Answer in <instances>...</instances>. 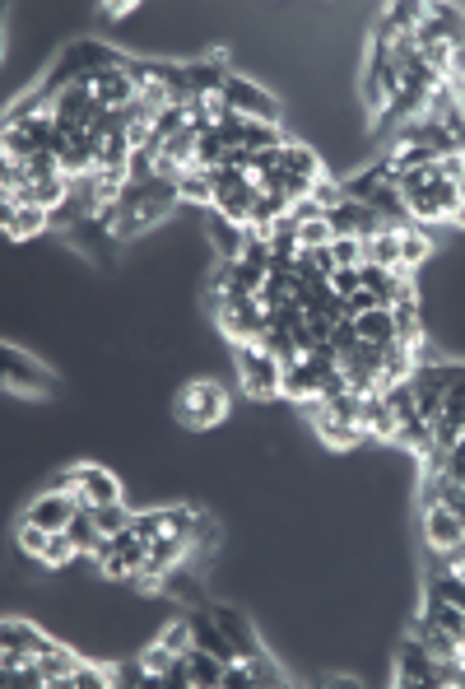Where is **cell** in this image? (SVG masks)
<instances>
[{
	"mask_svg": "<svg viewBox=\"0 0 465 689\" xmlns=\"http://www.w3.org/2000/svg\"><path fill=\"white\" fill-rule=\"evenodd\" d=\"M326 289H331L335 298H349V294H359L363 289V280H359V271H335L331 280H326Z\"/></svg>",
	"mask_w": 465,
	"mask_h": 689,
	"instance_id": "41",
	"label": "cell"
},
{
	"mask_svg": "<svg viewBox=\"0 0 465 689\" xmlns=\"http://www.w3.org/2000/svg\"><path fill=\"white\" fill-rule=\"evenodd\" d=\"M66 531H70V541H75V550H80V559H84V554H93V559L103 554L107 531H98V522H93V508H84V503H80V513L70 517Z\"/></svg>",
	"mask_w": 465,
	"mask_h": 689,
	"instance_id": "18",
	"label": "cell"
},
{
	"mask_svg": "<svg viewBox=\"0 0 465 689\" xmlns=\"http://www.w3.org/2000/svg\"><path fill=\"white\" fill-rule=\"evenodd\" d=\"M177 191H182V201H196L210 210L214 205V173H200V168H191V173L177 177Z\"/></svg>",
	"mask_w": 465,
	"mask_h": 689,
	"instance_id": "26",
	"label": "cell"
},
{
	"mask_svg": "<svg viewBox=\"0 0 465 689\" xmlns=\"http://www.w3.org/2000/svg\"><path fill=\"white\" fill-rule=\"evenodd\" d=\"M354 331L368 345H386V340H396V317H391V308H372L363 317H354Z\"/></svg>",
	"mask_w": 465,
	"mask_h": 689,
	"instance_id": "22",
	"label": "cell"
},
{
	"mask_svg": "<svg viewBox=\"0 0 465 689\" xmlns=\"http://www.w3.org/2000/svg\"><path fill=\"white\" fill-rule=\"evenodd\" d=\"M233 368H238L242 392L252 396V401H270V396L284 392V364H279L275 354L261 350L256 340H247V345L233 350Z\"/></svg>",
	"mask_w": 465,
	"mask_h": 689,
	"instance_id": "2",
	"label": "cell"
},
{
	"mask_svg": "<svg viewBox=\"0 0 465 689\" xmlns=\"http://www.w3.org/2000/svg\"><path fill=\"white\" fill-rule=\"evenodd\" d=\"M307 410H312V429H317L321 447L326 452H354V447L368 443V433H363V424H345V419H331V415H321L317 401H307Z\"/></svg>",
	"mask_w": 465,
	"mask_h": 689,
	"instance_id": "9",
	"label": "cell"
},
{
	"mask_svg": "<svg viewBox=\"0 0 465 689\" xmlns=\"http://www.w3.org/2000/svg\"><path fill=\"white\" fill-rule=\"evenodd\" d=\"M205 224H210V247L219 252V261H238L242 247H247V224H233V219L224 215H205Z\"/></svg>",
	"mask_w": 465,
	"mask_h": 689,
	"instance_id": "15",
	"label": "cell"
},
{
	"mask_svg": "<svg viewBox=\"0 0 465 689\" xmlns=\"http://www.w3.org/2000/svg\"><path fill=\"white\" fill-rule=\"evenodd\" d=\"M279 168L298 177H326L321 173V154L312 145H298V140H289V145L279 149Z\"/></svg>",
	"mask_w": 465,
	"mask_h": 689,
	"instance_id": "20",
	"label": "cell"
},
{
	"mask_svg": "<svg viewBox=\"0 0 465 689\" xmlns=\"http://www.w3.org/2000/svg\"><path fill=\"white\" fill-rule=\"evenodd\" d=\"M400 233H405V229L386 224V229L377 233V238H368V243H363V252H368L372 266H386V271H396V266H400Z\"/></svg>",
	"mask_w": 465,
	"mask_h": 689,
	"instance_id": "21",
	"label": "cell"
},
{
	"mask_svg": "<svg viewBox=\"0 0 465 689\" xmlns=\"http://www.w3.org/2000/svg\"><path fill=\"white\" fill-rule=\"evenodd\" d=\"M247 671H252V685H284V666L275 662V657H270L266 648L256 652V657H247Z\"/></svg>",
	"mask_w": 465,
	"mask_h": 689,
	"instance_id": "32",
	"label": "cell"
},
{
	"mask_svg": "<svg viewBox=\"0 0 465 689\" xmlns=\"http://www.w3.org/2000/svg\"><path fill=\"white\" fill-rule=\"evenodd\" d=\"M80 513V499L70 494V489H47V494H33L24 508V522H33V527L42 531H66L70 527V517Z\"/></svg>",
	"mask_w": 465,
	"mask_h": 689,
	"instance_id": "6",
	"label": "cell"
},
{
	"mask_svg": "<svg viewBox=\"0 0 465 689\" xmlns=\"http://www.w3.org/2000/svg\"><path fill=\"white\" fill-rule=\"evenodd\" d=\"M0 149H5V163H28L38 154V136L28 131V126H5V136H0Z\"/></svg>",
	"mask_w": 465,
	"mask_h": 689,
	"instance_id": "25",
	"label": "cell"
},
{
	"mask_svg": "<svg viewBox=\"0 0 465 689\" xmlns=\"http://www.w3.org/2000/svg\"><path fill=\"white\" fill-rule=\"evenodd\" d=\"M24 168H28V182H52V177H66V173H61V159H56L52 149H38Z\"/></svg>",
	"mask_w": 465,
	"mask_h": 689,
	"instance_id": "39",
	"label": "cell"
},
{
	"mask_svg": "<svg viewBox=\"0 0 465 689\" xmlns=\"http://www.w3.org/2000/svg\"><path fill=\"white\" fill-rule=\"evenodd\" d=\"M363 433H368L372 443H391L396 438V429H400V419H396V410L386 406V396L382 392H372V396H363Z\"/></svg>",
	"mask_w": 465,
	"mask_h": 689,
	"instance_id": "14",
	"label": "cell"
},
{
	"mask_svg": "<svg viewBox=\"0 0 465 689\" xmlns=\"http://www.w3.org/2000/svg\"><path fill=\"white\" fill-rule=\"evenodd\" d=\"M80 559L75 541H70V531H52V541H47V554H42V568H70Z\"/></svg>",
	"mask_w": 465,
	"mask_h": 689,
	"instance_id": "30",
	"label": "cell"
},
{
	"mask_svg": "<svg viewBox=\"0 0 465 689\" xmlns=\"http://www.w3.org/2000/svg\"><path fill=\"white\" fill-rule=\"evenodd\" d=\"M386 396V406L396 410V419L405 424V419H419V410H414V387L410 382H396V387H382Z\"/></svg>",
	"mask_w": 465,
	"mask_h": 689,
	"instance_id": "36",
	"label": "cell"
},
{
	"mask_svg": "<svg viewBox=\"0 0 465 689\" xmlns=\"http://www.w3.org/2000/svg\"><path fill=\"white\" fill-rule=\"evenodd\" d=\"M0 224H5V233H10L14 243H19V238H38V233L52 229V210H38V205H10V201H0Z\"/></svg>",
	"mask_w": 465,
	"mask_h": 689,
	"instance_id": "12",
	"label": "cell"
},
{
	"mask_svg": "<svg viewBox=\"0 0 465 689\" xmlns=\"http://www.w3.org/2000/svg\"><path fill=\"white\" fill-rule=\"evenodd\" d=\"M256 345H261L266 354H275L284 368H293L298 359H303V354H298V345H293V331H289V326H266V331L256 336Z\"/></svg>",
	"mask_w": 465,
	"mask_h": 689,
	"instance_id": "24",
	"label": "cell"
},
{
	"mask_svg": "<svg viewBox=\"0 0 465 689\" xmlns=\"http://www.w3.org/2000/svg\"><path fill=\"white\" fill-rule=\"evenodd\" d=\"M452 84H465V38L452 42V75H447Z\"/></svg>",
	"mask_w": 465,
	"mask_h": 689,
	"instance_id": "43",
	"label": "cell"
},
{
	"mask_svg": "<svg viewBox=\"0 0 465 689\" xmlns=\"http://www.w3.org/2000/svg\"><path fill=\"white\" fill-rule=\"evenodd\" d=\"M428 257H433V243H428V233L419 229V224H410V229L400 233V266H405V271H424Z\"/></svg>",
	"mask_w": 465,
	"mask_h": 689,
	"instance_id": "23",
	"label": "cell"
},
{
	"mask_svg": "<svg viewBox=\"0 0 465 689\" xmlns=\"http://www.w3.org/2000/svg\"><path fill=\"white\" fill-rule=\"evenodd\" d=\"M279 145H289V140H284V131H279L275 122H247V149H252V154L279 149Z\"/></svg>",
	"mask_w": 465,
	"mask_h": 689,
	"instance_id": "33",
	"label": "cell"
},
{
	"mask_svg": "<svg viewBox=\"0 0 465 689\" xmlns=\"http://www.w3.org/2000/svg\"><path fill=\"white\" fill-rule=\"evenodd\" d=\"M410 638H414V643H419V648L428 652V657H433V662H456V657H461V643H456V638L447 634L442 624H433V620H428L424 610L414 615V624H410Z\"/></svg>",
	"mask_w": 465,
	"mask_h": 689,
	"instance_id": "11",
	"label": "cell"
},
{
	"mask_svg": "<svg viewBox=\"0 0 465 689\" xmlns=\"http://www.w3.org/2000/svg\"><path fill=\"white\" fill-rule=\"evenodd\" d=\"M93 522H98V531L117 536V531H131V527H135V513L126 508V499H117V503H103V508H93Z\"/></svg>",
	"mask_w": 465,
	"mask_h": 689,
	"instance_id": "28",
	"label": "cell"
},
{
	"mask_svg": "<svg viewBox=\"0 0 465 689\" xmlns=\"http://www.w3.org/2000/svg\"><path fill=\"white\" fill-rule=\"evenodd\" d=\"M93 98H98V108L107 112H121V108H131L135 98H140V80L131 75V61H117V66H107L93 75Z\"/></svg>",
	"mask_w": 465,
	"mask_h": 689,
	"instance_id": "5",
	"label": "cell"
},
{
	"mask_svg": "<svg viewBox=\"0 0 465 689\" xmlns=\"http://www.w3.org/2000/svg\"><path fill=\"white\" fill-rule=\"evenodd\" d=\"M224 103H228V112H238V117H247V122H275L279 126V98L270 94L266 84H256V80H247V75H228V84H224Z\"/></svg>",
	"mask_w": 465,
	"mask_h": 689,
	"instance_id": "3",
	"label": "cell"
},
{
	"mask_svg": "<svg viewBox=\"0 0 465 689\" xmlns=\"http://www.w3.org/2000/svg\"><path fill=\"white\" fill-rule=\"evenodd\" d=\"M447 224H452V229H461V233H465V196H461V205H456V210H452V219H447Z\"/></svg>",
	"mask_w": 465,
	"mask_h": 689,
	"instance_id": "44",
	"label": "cell"
},
{
	"mask_svg": "<svg viewBox=\"0 0 465 689\" xmlns=\"http://www.w3.org/2000/svg\"><path fill=\"white\" fill-rule=\"evenodd\" d=\"M312 201H317L321 210H326V215H331V210H340V205L349 201V196H345V182H340V177H317V187H312Z\"/></svg>",
	"mask_w": 465,
	"mask_h": 689,
	"instance_id": "35",
	"label": "cell"
},
{
	"mask_svg": "<svg viewBox=\"0 0 465 689\" xmlns=\"http://www.w3.org/2000/svg\"><path fill=\"white\" fill-rule=\"evenodd\" d=\"M228 75H233L228 56L214 52L210 61H191V66H186V89H191V98H214V94H224Z\"/></svg>",
	"mask_w": 465,
	"mask_h": 689,
	"instance_id": "10",
	"label": "cell"
},
{
	"mask_svg": "<svg viewBox=\"0 0 465 689\" xmlns=\"http://www.w3.org/2000/svg\"><path fill=\"white\" fill-rule=\"evenodd\" d=\"M38 666H42V680H47V689H66L70 676L80 671V652H70L66 643H56L52 652H42V657H38Z\"/></svg>",
	"mask_w": 465,
	"mask_h": 689,
	"instance_id": "17",
	"label": "cell"
},
{
	"mask_svg": "<svg viewBox=\"0 0 465 689\" xmlns=\"http://www.w3.org/2000/svg\"><path fill=\"white\" fill-rule=\"evenodd\" d=\"M159 643H163V648H173L177 657L196 648V629H191V615H182V620H168V624H163V629H159Z\"/></svg>",
	"mask_w": 465,
	"mask_h": 689,
	"instance_id": "29",
	"label": "cell"
},
{
	"mask_svg": "<svg viewBox=\"0 0 465 689\" xmlns=\"http://www.w3.org/2000/svg\"><path fill=\"white\" fill-rule=\"evenodd\" d=\"M456 191H461V196H465V168H461V177H456Z\"/></svg>",
	"mask_w": 465,
	"mask_h": 689,
	"instance_id": "45",
	"label": "cell"
},
{
	"mask_svg": "<svg viewBox=\"0 0 465 689\" xmlns=\"http://www.w3.org/2000/svg\"><path fill=\"white\" fill-rule=\"evenodd\" d=\"M214 610V620H219V629L228 634V643L238 648V657L247 662V657H256L261 652V638H256V624L242 615L238 606H210Z\"/></svg>",
	"mask_w": 465,
	"mask_h": 689,
	"instance_id": "13",
	"label": "cell"
},
{
	"mask_svg": "<svg viewBox=\"0 0 465 689\" xmlns=\"http://www.w3.org/2000/svg\"><path fill=\"white\" fill-rule=\"evenodd\" d=\"M331 252H335V266H340V271H359L363 261H368V252H363L359 238H335Z\"/></svg>",
	"mask_w": 465,
	"mask_h": 689,
	"instance_id": "38",
	"label": "cell"
},
{
	"mask_svg": "<svg viewBox=\"0 0 465 689\" xmlns=\"http://www.w3.org/2000/svg\"><path fill=\"white\" fill-rule=\"evenodd\" d=\"M56 489H70L84 508H103V503H117L121 499V480L103 466H75L56 480Z\"/></svg>",
	"mask_w": 465,
	"mask_h": 689,
	"instance_id": "4",
	"label": "cell"
},
{
	"mask_svg": "<svg viewBox=\"0 0 465 689\" xmlns=\"http://www.w3.org/2000/svg\"><path fill=\"white\" fill-rule=\"evenodd\" d=\"M247 685H252V671H247V662H242V657H238V662H228L219 689H247Z\"/></svg>",
	"mask_w": 465,
	"mask_h": 689,
	"instance_id": "42",
	"label": "cell"
},
{
	"mask_svg": "<svg viewBox=\"0 0 465 689\" xmlns=\"http://www.w3.org/2000/svg\"><path fill=\"white\" fill-rule=\"evenodd\" d=\"M47 541H52V531L33 527V522H24V527H19V550H24L28 559H38V564H42V554H47Z\"/></svg>",
	"mask_w": 465,
	"mask_h": 689,
	"instance_id": "40",
	"label": "cell"
},
{
	"mask_svg": "<svg viewBox=\"0 0 465 689\" xmlns=\"http://www.w3.org/2000/svg\"><path fill=\"white\" fill-rule=\"evenodd\" d=\"M140 662H145V671H149V685H159V680L168 676V671H173L177 652H173V648H163L159 638H154V643H149V648L140 652Z\"/></svg>",
	"mask_w": 465,
	"mask_h": 689,
	"instance_id": "31",
	"label": "cell"
},
{
	"mask_svg": "<svg viewBox=\"0 0 465 689\" xmlns=\"http://www.w3.org/2000/svg\"><path fill=\"white\" fill-rule=\"evenodd\" d=\"M186 666H191V689H219L228 662H219V657L205 648H191L186 652Z\"/></svg>",
	"mask_w": 465,
	"mask_h": 689,
	"instance_id": "19",
	"label": "cell"
},
{
	"mask_svg": "<svg viewBox=\"0 0 465 689\" xmlns=\"http://www.w3.org/2000/svg\"><path fill=\"white\" fill-rule=\"evenodd\" d=\"M335 243V229L331 219H307V224H298V247H331Z\"/></svg>",
	"mask_w": 465,
	"mask_h": 689,
	"instance_id": "37",
	"label": "cell"
},
{
	"mask_svg": "<svg viewBox=\"0 0 465 689\" xmlns=\"http://www.w3.org/2000/svg\"><path fill=\"white\" fill-rule=\"evenodd\" d=\"M391 685H438V662H433L410 634H405V643H400V652H396Z\"/></svg>",
	"mask_w": 465,
	"mask_h": 689,
	"instance_id": "8",
	"label": "cell"
},
{
	"mask_svg": "<svg viewBox=\"0 0 465 689\" xmlns=\"http://www.w3.org/2000/svg\"><path fill=\"white\" fill-rule=\"evenodd\" d=\"M424 541H428V550H438V554L461 550V541H465V517L452 513L447 503H433V508H424Z\"/></svg>",
	"mask_w": 465,
	"mask_h": 689,
	"instance_id": "7",
	"label": "cell"
},
{
	"mask_svg": "<svg viewBox=\"0 0 465 689\" xmlns=\"http://www.w3.org/2000/svg\"><path fill=\"white\" fill-rule=\"evenodd\" d=\"M0 643H5V648L28 652V657H42V652L56 648V638H47L38 624H28V620H5L0 624Z\"/></svg>",
	"mask_w": 465,
	"mask_h": 689,
	"instance_id": "16",
	"label": "cell"
},
{
	"mask_svg": "<svg viewBox=\"0 0 465 689\" xmlns=\"http://www.w3.org/2000/svg\"><path fill=\"white\" fill-rule=\"evenodd\" d=\"M424 615L433 624H442V629H447V634H452L456 643L465 648V610H456V606H447V601H433V596H428V601H424Z\"/></svg>",
	"mask_w": 465,
	"mask_h": 689,
	"instance_id": "27",
	"label": "cell"
},
{
	"mask_svg": "<svg viewBox=\"0 0 465 689\" xmlns=\"http://www.w3.org/2000/svg\"><path fill=\"white\" fill-rule=\"evenodd\" d=\"M228 406H233V396H228L224 382L191 378L182 392H177L173 415H177L182 429H214V424H224L228 419Z\"/></svg>",
	"mask_w": 465,
	"mask_h": 689,
	"instance_id": "1",
	"label": "cell"
},
{
	"mask_svg": "<svg viewBox=\"0 0 465 689\" xmlns=\"http://www.w3.org/2000/svg\"><path fill=\"white\" fill-rule=\"evenodd\" d=\"M224 159H228V145L219 136H200V145H196V168L200 173H214V168H224Z\"/></svg>",
	"mask_w": 465,
	"mask_h": 689,
	"instance_id": "34",
	"label": "cell"
}]
</instances>
